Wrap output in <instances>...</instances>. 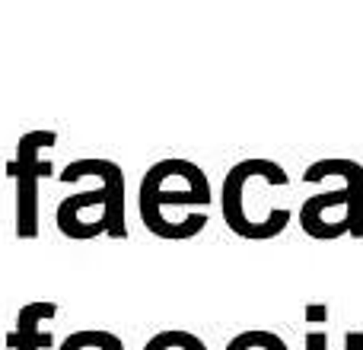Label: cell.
Instances as JSON below:
<instances>
[{"instance_id": "obj_3", "label": "cell", "mask_w": 363, "mask_h": 350, "mask_svg": "<svg viewBox=\"0 0 363 350\" xmlns=\"http://www.w3.org/2000/svg\"><path fill=\"white\" fill-rule=\"evenodd\" d=\"M284 166L274 159H239L233 169L223 175V191H220V210H223V223L230 232H236L245 242H271L277 239L294 220L290 207H271L255 191V185L264 175L281 172Z\"/></svg>"}, {"instance_id": "obj_11", "label": "cell", "mask_w": 363, "mask_h": 350, "mask_svg": "<svg viewBox=\"0 0 363 350\" xmlns=\"http://www.w3.org/2000/svg\"><path fill=\"white\" fill-rule=\"evenodd\" d=\"M345 350H363V332H347L345 334Z\"/></svg>"}, {"instance_id": "obj_9", "label": "cell", "mask_w": 363, "mask_h": 350, "mask_svg": "<svg viewBox=\"0 0 363 350\" xmlns=\"http://www.w3.org/2000/svg\"><path fill=\"white\" fill-rule=\"evenodd\" d=\"M306 350H328V334L325 332H309L306 334Z\"/></svg>"}, {"instance_id": "obj_4", "label": "cell", "mask_w": 363, "mask_h": 350, "mask_svg": "<svg viewBox=\"0 0 363 350\" xmlns=\"http://www.w3.org/2000/svg\"><path fill=\"white\" fill-rule=\"evenodd\" d=\"M57 144V131H26L13 153L10 172L13 185H16V236L19 239H35L38 236V185L42 179H51L55 166L42 159V150Z\"/></svg>"}, {"instance_id": "obj_1", "label": "cell", "mask_w": 363, "mask_h": 350, "mask_svg": "<svg viewBox=\"0 0 363 350\" xmlns=\"http://www.w3.org/2000/svg\"><path fill=\"white\" fill-rule=\"evenodd\" d=\"M213 204L211 179L198 163L166 157L144 172L138 188V213L147 232L166 242L198 239L207 226V207Z\"/></svg>"}, {"instance_id": "obj_6", "label": "cell", "mask_w": 363, "mask_h": 350, "mask_svg": "<svg viewBox=\"0 0 363 350\" xmlns=\"http://www.w3.org/2000/svg\"><path fill=\"white\" fill-rule=\"evenodd\" d=\"M57 350H125V341L112 332H96V328H83L64 338Z\"/></svg>"}, {"instance_id": "obj_2", "label": "cell", "mask_w": 363, "mask_h": 350, "mask_svg": "<svg viewBox=\"0 0 363 350\" xmlns=\"http://www.w3.org/2000/svg\"><path fill=\"white\" fill-rule=\"evenodd\" d=\"M325 179H341L345 185L303 201L300 207L303 232L309 239H319V242H335L341 236L363 239V166L357 159L328 157V159H315L303 172L306 185H319Z\"/></svg>"}, {"instance_id": "obj_7", "label": "cell", "mask_w": 363, "mask_h": 350, "mask_svg": "<svg viewBox=\"0 0 363 350\" xmlns=\"http://www.w3.org/2000/svg\"><path fill=\"white\" fill-rule=\"evenodd\" d=\"M287 347V341L274 332H264V328H252V332H239L223 350H281Z\"/></svg>"}, {"instance_id": "obj_5", "label": "cell", "mask_w": 363, "mask_h": 350, "mask_svg": "<svg viewBox=\"0 0 363 350\" xmlns=\"http://www.w3.org/2000/svg\"><path fill=\"white\" fill-rule=\"evenodd\" d=\"M57 315V303L51 300H35L26 303L16 312V325L6 334V347L10 350H48L55 344L48 332H42V322H51Z\"/></svg>"}, {"instance_id": "obj_8", "label": "cell", "mask_w": 363, "mask_h": 350, "mask_svg": "<svg viewBox=\"0 0 363 350\" xmlns=\"http://www.w3.org/2000/svg\"><path fill=\"white\" fill-rule=\"evenodd\" d=\"M144 350H207V344L191 332H157L150 341L144 344Z\"/></svg>"}, {"instance_id": "obj_10", "label": "cell", "mask_w": 363, "mask_h": 350, "mask_svg": "<svg viewBox=\"0 0 363 350\" xmlns=\"http://www.w3.org/2000/svg\"><path fill=\"white\" fill-rule=\"evenodd\" d=\"M328 319V306L322 303H309L306 306V322H325Z\"/></svg>"}]
</instances>
